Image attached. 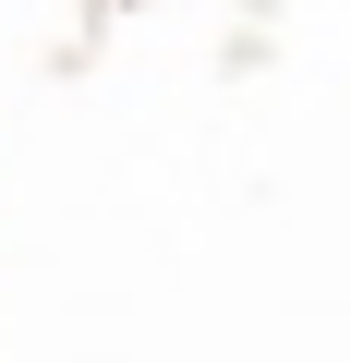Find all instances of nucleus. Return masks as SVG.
<instances>
[]
</instances>
